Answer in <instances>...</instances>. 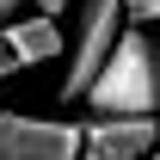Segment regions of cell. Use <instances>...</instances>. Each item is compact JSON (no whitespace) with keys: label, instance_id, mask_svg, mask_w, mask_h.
<instances>
[{"label":"cell","instance_id":"obj_5","mask_svg":"<svg viewBox=\"0 0 160 160\" xmlns=\"http://www.w3.org/2000/svg\"><path fill=\"white\" fill-rule=\"evenodd\" d=\"M0 37H6L12 56H19V68H37V62L68 56V37H62V25L49 19V12H19L12 25H0Z\"/></svg>","mask_w":160,"mask_h":160},{"label":"cell","instance_id":"obj_6","mask_svg":"<svg viewBox=\"0 0 160 160\" xmlns=\"http://www.w3.org/2000/svg\"><path fill=\"white\" fill-rule=\"evenodd\" d=\"M129 25H160V0H129Z\"/></svg>","mask_w":160,"mask_h":160},{"label":"cell","instance_id":"obj_10","mask_svg":"<svg viewBox=\"0 0 160 160\" xmlns=\"http://www.w3.org/2000/svg\"><path fill=\"white\" fill-rule=\"evenodd\" d=\"M148 160H160V148H154V154H148Z\"/></svg>","mask_w":160,"mask_h":160},{"label":"cell","instance_id":"obj_9","mask_svg":"<svg viewBox=\"0 0 160 160\" xmlns=\"http://www.w3.org/2000/svg\"><path fill=\"white\" fill-rule=\"evenodd\" d=\"M154 117H160V37H154Z\"/></svg>","mask_w":160,"mask_h":160},{"label":"cell","instance_id":"obj_11","mask_svg":"<svg viewBox=\"0 0 160 160\" xmlns=\"http://www.w3.org/2000/svg\"><path fill=\"white\" fill-rule=\"evenodd\" d=\"M0 160H12V154H0Z\"/></svg>","mask_w":160,"mask_h":160},{"label":"cell","instance_id":"obj_2","mask_svg":"<svg viewBox=\"0 0 160 160\" xmlns=\"http://www.w3.org/2000/svg\"><path fill=\"white\" fill-rule=\"evenodd\" d=\"M74 6H80V31L68 37V56H62V99H86V86L99 80L105 56L117 49L129 25V0H74Z\"/></svg>","mask_w":160,"mask_h":160},{"label":"cell","instance_id":"obj_7","mask_svg":"<svg viewBox=\"0 0 160 160\" xmlns=\"http://www.w3.org/2000/svg\"><path fill=\"white\" fill-rule=\"evenodd\" d=\"M12 74H19V56L6 49V37H0V80H12Z\"/></svg>","mask_w":160,"mask_h":160},{"label":"cell","instance_id":"obj_8","mask_svg":"<svg viewBox=\"0 0 160 160\" xmlns=\"http://www.w3.org/2000/svg\"><path fill=\"white\" fill-rule=\"evenodd\" d=\"M25 6H31V0H0V25H12V19L25 12Z\"/></svg>","mask_w":160,"mask_h":160},{"label":"cell","instance_id":"obj_4","mask_svg":"<svg viewBox=\"0 0 160 160\" xmlns=\"http://www.w3.org/2000/svg\"><path fill=\"white\" fill-rule=\"evenodd\" d=\"M154 148H160V117L105 111V117L80 123V160H148Z\"/></svg>","mask_w":160,"mask_h":160},{"label":"cell","instance_id":"obj_3","mask_svg":"<svg viewBox=\"0 0 160 160\" xmlns=\"http://www.w3.org/2000/svg\"><path fill=\"white\" fill-rule=\"evenodd\" d=\"M0 154H12V160H80V123L0 111Z\"/></svg>","mask_w":160,"mask_h":160},{"label":"cell","instance_id":"obj_1","mask_svg":"<svg viewBox=\"0 0 160 160\" xmlns=\"http://www.w3.org/2000/svg\"><path fill=\"white\" fill-rule=\"evenodd\" d=\"M86 105H92V117H105V111L154 117V37H148V25H123L117 49L105 56L99 80L86 86Z\"/></svg>","mask_w":160,"mask_h":160}]
</instances>
